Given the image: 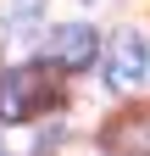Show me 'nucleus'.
<instances>
[{
  "label": "nucleus",
  "mask_w": 150,
  "mask_h": 156,
  "mask_svg": "<svg viewBox=\"0 0 150 156\" xmlns=\"http://www.w3.org/2000/svg\"><path fill=\"white\" fill-rule=\"evenodd\" d=\"M39 11H45V0H0V23H39Z\"/></svg>",
  "instance_id": "20e7f679"
},
{
  "label": "nucleus",
  "mask_w": 150,
  "mask_h": 156,
  "mask_svg": "<svg viewBox=\"0 0 150 156\" xmlns=\"http://www.w3.org/2000/svg\"><path fill=\"white\" fill-rule=\"evenodd\" d=\"M0 156H6V151H0Z\"/></svg>",
  "instance_id": "39448f33"
},
{
  "label": "nucleus",
  "mask_w": 150,
  "mask_h": 156,
  "mask_svg": "<svg viewBox=\"0 0 150 156\" xmlns=\"http://www.w3.org/2000/svg\"><path fill=\"white\" fill-rule=\"evenodd\" d=\"M106 84L111 89H139L145 78H150V39L139 28H117V39H111V50H106Z\"/></svg>",
  "instance_id": "f257e3e1"
},
{
  "label": "nucleus",
  "mask_w": 150,
  "mask_h": 156,
  "mask_svg": "<svg viewBox=\"0 0 150 156\" xmlns=\"http://www.w3.org/2000/svg\"><path fill=\"white\" fill-rule=\"evenodd\" d=\"M45 62L61 67V73L95 67V62H100V34L89 28V23H61V28H50V34H45Z\"/></svg>",
  "instance_id": "f03ea898"
},
{
  "label": "nucleus",
  "mask_w": 150,
  "mask_h": 156,
  "mask_svg": "<svg viewBox=\"0 0 150 156\" xmlns=\"http://www.w3.org/2000/svg\"><path fill=\"white\" fill-rule=\"evenodd\" d=\"M45 73L39 67H11L0 73V123H28L33 112L45 106Z\"/></svg>",
  "instance_id": "7ed1b4c3"
}]
</instances>
